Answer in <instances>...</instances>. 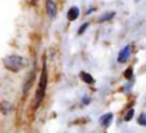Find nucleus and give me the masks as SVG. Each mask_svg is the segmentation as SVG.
I'll return each instance as SVG.
<instances>
[{
	"mask_svg": "<svg viewBox=\"0 0 146 133\" xmlns=\"http://www.w3.org/2000/svg\"><path fill=\"white\" fill-rule=\"evenodd\" d=\"M47 85H48V72H47V66L44 65V66H43V71H41V75H40V81H39L38 91H36V94H35V105H34L35 109H38L39 106H40L41 101L44 100Z\"/></svg>",
	"mask_w": 146,
	"mask_h": 133,
	"instance_id": "1",
	"label": "nucleus"
},
{
	"mask_svg": "<svg viewBox=\"0 0 146 133\" xmlns=\"http://www.w3.org/2000/svg\"><path fill=\"white\" fill-rule=\"evenodd\" d=\"M3 65L9 71L17 72L23 67L25 60H23V57H21V56H8V57H5V58L3 60Z\"/></svg>",
	"mask_w": 146,
	"mask_h": 133,
	"instance_id": "2",
	"label": "nucleus"
},
{
	"mask_svg": "<svg viewBox=\"0 0 146 133\" xmlns=\"http://www.w3.org/2000/svg\"><path fill=\"white\" fill-rule=\"evenodd\" d=\"M131 52H132V47H131V45H125V47H124L123 49L119 52V54H118V62H120V64H124V62L129 58Z\"/></svg>",
	"mask_w": 146,
	"mask_h": 133,
	"instance_id": "3",
	"label": "nucleus"
},
{
	"mask_svg": "<svg viewBox=\"0 0 146 133\" xmlns=\"http://www.w3.org/2000/svg\"><path fill=\"white\" fill-rule=\"evenodd\" d=\"M47 13L49 18H54L57 16V8H56V4L53 3L52 0H48L47 1Z\"/></svg>",
	"mask_w": 146,
	"mask_h": 133,
	"instance_id": "4",
	"label": "nucleus"
},
{
	"mask_svg": "<svg viewBox=\"0 0 146 133\" xmlns=\"http://www.w3.org/2000/svg\"><path fill=\"white\" fill-rule=\"evenodd\" d=\"M111 120H113V114H105V115H102L101 118H100V124L102 125V127L108 128L109 125L111 124Z\"/></svg>",
	"mask_w": 146,
	"mask_h": 133,
	"instance_id": "5",
	"label": "nucleus"
},
{
	"mask_svg": "<svg viewBox=\"0 0 146 133\" xmlns=\"http://www.w3.org/2000/svg\"><path fill=\"white\" fill-rule=\"evenodd\" d=\"M79 17V8L78 7H71L67 12V20L69 21H75Z\"/></svg>",
	"mask_w": 146,
	"mask_h": 133,
	"instance_id": "6",
	"label": "nucleus"
},
{
	"mask_svg": "<svg viewBox=\"0 0 146 133\" xmlns=\"http://www.w3.org/2000/svg\"><path fill=\"white\" fill-rule=\"evenodd\" d=\"M80 79H82L84 83H87V84H93L94 83L93 76H92L91 74H88V72H84V71L80 72Z\"/></svg>",
	"mask_w": 146,
	"mask_h": 133,
	"instance_id": "7",
	"label": "nucleus"
},
{
	"mask_svg": "<svg viewBox=\"0 0 146 133\" xmlns=\"http://www.w3.org/2000/svg\"><path fill=\"white\" fill-rule=\"evenodd\" d=\"M113 17H115V12H110V13L102 14V16L98 18V21H100V22H104V21H109V20H111Z\"/></svg>",
	"mask_w": 146,
	"mask_h": 133,
	"instance_id": "8",
	"label": "nucleus"
},
{
	"mask_svg": "<svg viewBox=\"0 0 146 133\" xmlns=\"http://www.w3.org/2000/svg\"><path fill=\"white\" fill-rule=\"evenodd\" d=\"M133 115H135V110H133V109H129V110L125 112V115H124V120H125V122H129V120L133 118Z\"/></svg>",
	"mask_w": 146,
	"mask_h": 133,
	"instance_id": "9",
	"label": "nucleus"
},
{
	"mask_svg": "<svg viewBox=\"0 0 146 133\" xmlns=\"http://www.w3.org/2000/svg\"><path fill=\"white\" fill-rule=\"evenodd\" d=\"M124 76H125V79H128V80H132L133 79V69L132 67L127 69V71L124 72Z\"/></svg>",
	"mask_w": 146,
	"mask_h": 133,
	"instance_id": "10",
	"label": "nucleus"
},
{
	"mask_svg": "<svg viewBox=\"0 0 146 133\" xmlns=\"http://www.w3.org/2000/svg\"><path fill=\"white\" fill-rule=\"evenodd\" d=\"M138 124L140 125H146V112H142L138 116Z\"/></svg>",
	"mask_w": 146,
	"mask_h": 133,
	"instance_id": "11",
	"label": "nucleus"
},
{
	"mask_svg": "<svg viewBox=\"0 0 146 133\" xmlns=\"http://www.w3.org/2000/svg\"><path fill=\"white\" fill-rule=\"evenodd\" d=\"M88 26H89L88 22H86L84 25H82V26H80V28H79V31H78V34H79V35H82V34L87 30V27H88Z\"/></svg>",
	"mask_w": 146,
	"mask_h": 133,
	"instance_id": "12",
	"label": "nucleus"
},
{
	"mask_svg": "<svg viewBox=\"0 0 146 133\" xmlns=\"http://www.w3.org/2000/svg\"><path fill=\"white\" fill-rule=\"evenodd\" d=\"M132 81H131V83L129 84H128V85L127 87H124V92H127V93H128V92H129V88H131V87H132Z\"/></svg>",
	"mask_w": 146,
	"mask_h": 133,
	"instance_id": "13",
	"label": "nucleus"
}]
</instances>
